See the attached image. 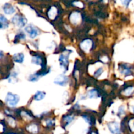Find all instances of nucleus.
<instances>
[{
	"instance_id": "f8f14e48",
	"label": "nucleus",
	"mask_w": 134,
	"mask_h": 134,
	"mask_svg": "<svg viewBox=\"0 0 134 134\" xmlns=\"http://www.w3.org/2000/svg\"><path fill=\"white\" fill-rule=\"evenodd\" d=\"M45 97V93L43 91H38L35 93L34 95V99L35 101H41V100L43 99Z\"/></svg>"
},
{
	"instance_id": "f03ea898",
	"label": "nucleus",
	"mask_w": 134,
	"mask_h": 134,
	"mask_svg": "<svg viewBox=\"0 0 134 134\" xmlns=\"http://www.w3.org/2000/svg\"><path fill=\"white\" fill-rule=\"evenodd\" d=\"M11 21L14 25H16L20 28L24 27L27 24V19L24 17H22L19 14H16L15 16H14Z\"/></svg>"
},
{
	"instance_id": "dca6fc26",
	"label": "nucleus",
	"mask_w": 134,
	"mask_h": 134,
	"mask_svg": "<svg viewBox=\"0 0 134 134\" xmlns=\"http://www.w3.org/2000/svg\"><path fill=\"white\" fill-rule=\"evenodd\" d=\"M27 129L28 130V131H30L31 133H35L37 132V127L35 124L30 125V126H28L27 127Z\"/></svg>"
},
{
	"instance_id": "20e7f679",
	"label": "nucleus",
	"mask_w": 134,
	"mask_h": 134,
	"mask_svg": "<svg viewBox=\"0 0 134 134\" xmlns=\"http://www.w3.org/2000/svg\"><path fill=\"white\" fill-rule=\"evenodd\" d=\"M68 82V78L63 74H60L55 78L54 83L61 86H65Z\"/></svg>"
},
{
	"instance_id": "39448f33",
	"label": "nucleus",
	"mask_w": 134,
	"mask_h": 134,
	"mask_svg": "<svg viewBox=\"0 0 134 134\" xmlns=\"http://www.w3.org/2000/svg\"><path fill=\"white\" fill-rule=\"evenodd\" d=\"M108 127L109 131L113 134H117L120 132V128H119V125L117 122H112L108 123Z\"/></svg>"
},
{
	"instance_id": "412c9836",
	"label": "nucleus",
	"mask_w": 134,
	"mask_h": 134,
	"mask_svg": "<svg viewBox=\"0 0 134 134\" xmlns=\"http://www.w3.org/2000/svg\"><path fill=\"white\" fill-rule=\"evenodd\" d=\"M25 37H26L25 34H24L23 33H20V34H18V35L16 36V38H18V39H24Z\"/></svg>"
},
{
	"instance_id": "4be33fe9",
	"label": "nucleus",
	"mask_w": 134,
	"mask_h": 134,
	"mask_svg": "<svg viewBox=\"0 0 134 134\" xmlns=\"http://www.w3.org/2000/svg\"><path fill=\"white\" fill-rule=\"evenodd\" d=\"M124 113V107L123 106H121V107H120V109H119V116H121Z\"/></svg>"
},
{
	"instance_id": "6ab92c4d",
	"label": "nucleus",
	"mask_w": 134,
	"mask_h": 134,
	"mask_svg": "<svg viewBox=\"0 0 134 134\" xmlns=\"http://www.w3.org/2000/svg\"><path fill=\"white\" fill-rule=\"evenodd\" d=\"M102 72H103V69H102V68H99V69L97 70L96 71L95 73H94V76H95L96 78L99 77V76L101 75V74L102 73Z\"/></svg>"
},
{
	"instance_id": "0eeeda50",
	"label": "nucleus",
	"mask_w": 134,
	"mask_h": 134,
	"mask_svg": "<svg viewBox=\"0 0 134 134\" xmlns=\"http://www.w3.org/2000/svg\"><path fill=\"white\" fill-rule=\"evenodd\" d=\"M3 9L4 13L7 14H13L15 12V9L10 3H5L3 7Z\"/></svg>"
},
{
	"instance_id": "ddd939ff",
	"label": "nucleus",
	"mask_w": 134,
	"mask_h": 134,
	"mask_svg": "<svg viewBox=\"0 0 134 134\" xmlns=\"http://www.w3.org/2000/svg\"><path fill=\"white\" fill-rule=\"evenodd\" d=\"M31 63H34V64H37V65H42L43 60H42V59L40 56H33L32 59H31Z\"/></svg>"
},
{
	"instance_id": "f257e3e1",
	"label": "nucleus",
	"mask_w": 134,
	"mask_h": 134,
	"mask_svg": "<svg viewBox=\"0 0 134 134\" xmlns=\"http://www.w3.org/2000/svg\"><path fill=\"white\" fill-rule=\"evenodd\" d=\"M19 100L20 97L18 95L13 94L10 92H9L7 94L6 97H5V102L10 107H14V106H16Z\"/></svg>"
},
{
	"instance_id": "a211bd4d",
	"label": "nucleus",
	"mask_w": 134,
	"mask_h": 134,
	"mask_svg": "<svg viewBox=\"0 0 134 134\" xmlns=\"http://www.w3.org/2000/svg\"><path fill=\"white\" fill-rule=\"evenodd\" d=\"M133 91V87H128L126 89V90L124 91V94H125L126 95H130V94H132Z\"/></svg>"
},
{
	"instance_id": "aec40b11",
	"label": "nucleus",
	"mask_w": 134,
	"mask_h": 134,
	"mask_svg": "<svg viewBox=\"0 0 134 134\" xmlns=\"http://www.w3.org/2000/svg\"><path fill=\"white\" fill-rule=\"evenodd\" d=\"M121 1L123 5H124L125 7H128L130 3V1H132V0H121Z\"/></svg>"
},
{
	"instance_id": "423d86ee",
	"label": "nucleus",
	"mask_w": 134,
	"mask_h": 134,
	"mask_svg": "<svg viewBox=\"0 0 134 134\" xmlns=\"http://www.w3.org/2000/svg\"><path fill=\"white\" fill-rule=\"evenodd\" d=\"M68 57L69 56L65 55H62L59 58V61H60V66L62 68L65 69V70H68V66L69 64V61H68Z\"/></svg>"
},
{
	"instance_id": "1a4fd4ad",
	"label": "nucleus",
	"mask_w": 134,
	"mask_h": 134,
	"mask_svg": "<svg viewBox=\"0 0 134 134\" xmlns=\"http://www.w3.org/2000/svg\"><path fill=\"white\" fill-rule=\"evenodd\" d=\"M81 47L83 50H85L86 52H88V51L90 50V47L92 46V42L89 39H87V40H85L81 43Z\"/></svg>"
},
{
	"instance_id": "b1692460",
	"label": "nucleus",
	"mask_w": 134,
	"mask_h": 134,
	"mask_svg": "<svg viewBox=\"0 0 134 134\" xmlns=\"http://www.w3.org/2000/svg\"><path fill=\"white\" fill-rule=\"evenodd\" d=\"M133 112H134V106H133Z\"/></svg>"
},
{
	"instance_id": "9d476101",
	"label": "nucleus",
	"mask_w": 134,
	"mask_h": 134,
	"mask_svg": "<svg viewBox=\"0 0 134 134\" xmlns=\"http://www.w3.org/2000/svg\"><path fill=\"white\" fill-rule=\"evenodd\" d=\"M120 70L122 74L126 76L131 75V74H132V70H131L130 67H128L126 65L121 66V67H120Z\"/></svg>"
},
{
	"instance_id": "f3484780",
	"label": "nucleus",
	"mask_w": 134,
	"mask_h": 134,
	"mask_svg": "<svg viewBox=\"0 0 134 134\" xmlns=\"http://www.w3.org/2000/svg\"><path fill=\"white\" fill-rule=\"evenodd\" d=\"M73 120V117L70 116H67L64 118V121H65L66 122V125L69 124Z\"/></svg>"
},
{
	"instance_id": "2eb2a0df",
	"label": "nucleus",
	"mask_w": 134,
	"mask_h": 134,
	"mask_svg": "<svg viewBox=\"0 0 134 134\" xmlns=\"http://www.w3.org/2000/svg\"><path fill=\"white\" fill-rule=\"evenodd\" d=\"M39 78V74H31L29 76V81H38Z\"/></svg>"
},
{
	"instance_id": "4468645a",
	"label": "nucleus",
	"mask_w": 134,
	"mask_h": 134,
	"mask_svg": "<svg viewBox=\"0 0 134 134\" xmlns=\"http://www.w3.org/2000/svg\"><path fill=\"white\" fill-rule=\"evenodd\" d=\"M88 95L90 99L97 98L98 97V93L96 89H91L88 93Z\"/></svg>"
},
{
	"instance_id": "9b49d317",
	"label": "nucleus",
	"mask_w": 134,
	"mask_h": 134,
	"mask_svg": "<svg viewBox=\"0 0 134 134\" xmlns=\"http://www.w3.org/2000/svg\"><path fill=\"white\" fill-rule=\"evenodd\" d=\"M0 22H1V29L7 28L9 26L7 19L3 14L0 15Z\"/></svg>"
},
{
	"instance_id": "7ed1b4c3",
	"label": "nucleus",
	"mask_w": 134,
	"mask_h": 134,
	"mask_svg": "<svg viewBox=\"0 0 134 134\" xmlns=\"http://www.w3.org/2000/svg\"><path fill=\"white\" fill-rule=\"evenodd\" d=\"M25 31L29 34L30 37L31 38H35L37 36L38 30L35 27H34L32 25H27L26 28H25Z\"/></svg>"
},
{
	"instance_id": "5701e85b",
	"label": "nucleus",
	"mask_w": 134,
	"mask_h": 134,
	"mask_svg": "<svg viewBox=\"0 0 134 134\" xmlns=\"http://www.w3.org/2000/svg\"><path fill=\"white\" fill-rule=\"evenodd\" d=\"M54 124V121L51 120H48L47 121V126H52Z\"/></svg>"
},
{
	"instance_id": "393cba45",
	"label": "nucleus",
	"mask_w": 134,
	"mask_h": 134,
	"mask_svg": "<svg viewBox=\"0 0 134 134\" xmlns=\"http://www.w3.org/2000/svg\"><path fill=\"white\" fill-rule=\"evenodd\" d=\"M115 1H116V0H115Z\"/></svg>"
},
{
	"instance_id": "6e6552de",
	"label": "nucleus",
	"mask_w": 134,
	"mask_h": 134,
	"mask_svg": "<svg viewBox=\"0 0 134 134\" xmlns=\"http://www.w3.org/2000/svg\"><path fill=\"white\" fill-rule=\"evenodd\" d=\"M24 59V55L22 53H18L13 55V60L14 62L18 63H22Z\"/></svg>"
}]
</instances>
